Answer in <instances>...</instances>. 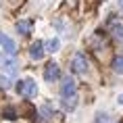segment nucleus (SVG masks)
<instances>
[{
  "instance_id": "obj_14",
  "label": "nucleus",
  "mask_w": 123,
  "mask_h": 123,
  "mask_svg": "<svg viewBox=\"0 0 123 123\" xmlns=\"http://www.w3.org/2000/svg\"><path fill=\"white\" fill-rule=\"evenodd\" d=\"M4 119H17V111L11 106V109H4Z\"/></svg>"
},
{
  "instance_id": "obj_2",
  "label": "nucleus",
  "mask_w": 123,
  "mask_h": 123,
  "mask_svg": "<svg viewBox=\"0 0 123 123\" xmlns=\"http://www.w3.org/2000/svg\"><path fill=\"white\" fill-rule=\"evenodd\" d=\"M71 69H73V73H79V75L88 71V58H86L84 52H77L71 58Z\"/></svg>"
},
{
  "instance_id": "obj_11",
  "label": "nucleus",
  "mask_w": 123,
  "mask_h": 123,
  "mask_svg": "<svg viewBox=\"0 0 123 123\" xmlns=\"http://www.w3.org/2000/svg\"><path fill=\"white\" fill-rule=\"evenodd\" d=\"M113 71L119 73V75H123V54H117V56L113 58Z\"/></svg>"
},
{
  "instance_id": "obj_1",
  "label": "nucleus",
  "mask_w": 123,
  "mask_h": 123,
  "mask_svg": "<svg viewBox=\"0 0 123 123\" xmlns=\"http://www.w3.org/2000/svg\"><path fill=\"white\" fill-rule=\"evenodd\" d=\"M17 92H19V96L23 98H33L36 94H38V86H36V81L33 79H21L19 84H17Z\"/></svg>"
},
{
  "instance_id": "obj_17",
  "label": "nucleus",
  "mask_w": 123,
  "mask_h": 123,
  "mask_svg": "<svg viewBox=\"0 0 123 123\" xmlns=\"http://www.w3.org/2000/svg\"><path fill=\"white\" fill-rule=\"evenodd\" d=\"M117 2H119V6H121V8H123V0H117Z\"/></svg>"
},
{
  "instance_id": "obj_16",
  "label": "nucleus",
  "mask_w": 123,
  "mask_h": 123,
  "mask_svg": "<svg viewBox=\"0 0 123 123\" xmlns=\"http://www.w3.org/2000/svg\"><path fill=\"white\" fill-rule=\"evenodd\" d=\"M117 100H119V104H123V94H121L119 98H117Z\"/></svg>"
},
{
  "instance_id": "obj_5",
  "label": "nucleus",
  "mask_w": 123,
  "mask_h": 123,
  "mask_svg": "<svg viewBox=\"0 0 123 123\" xmlns=\"http://www.w3.org/2000/svg\"><path fill=\"white\" fill-rule=\"evenodd\" d=\"M61 96H75V81L73 77H63V84H61Z\"/></svg>"
},
{
  "instance_id": "obj_8",
  "label": "nucleus",
  "mask_w": 123,
  "mask_h": 123,
  "mask_svg": "<svg viewBox=\"0 0 123 123\" xmlns=\"http://www.w3.org/2000/svg\"><path fill=\"white\" fill-rule=\"evenodd\" d=\"M0 46L4 48V54H15V48H17L15 42L8 36H4V33H0Z\"/></svg>"
},
{
  "instance_id": "obj_6",
  "label": "nucleus",
  "mask_w": 123,
  "mask_h": 123,
  "mask_svg": "<svg viewBox=\"0 0 123 123\" xmlns=\"http://www.w3.org/2000/svg\"><path fill=\"white\" fill-rule=\"evenodd\" d=\"M0 67H2L6 73H15V69H17L15 54H4V56H0Z\"/></svg>"
},
{
  "instance_id": "obj_12",
  "label": "nucleus",
  "mask_w": 123,
  "mask_h": 123,
  "mask_svg": "<svg viewBox=\"0 0 123 123\" xmlns=\"http://www.w3.org/2000/svg\"><path fill=\"white\" fill-rule=\"evenodd\" d=\"M44 48H46L48 52H56L58 48H61V42H58V38H52V40H48V42L44 44Z\"/></svg>"
},
{
  "instance_id": "obj_7",
  "label": "nucleus",
  "mask_w": 123,
  "mask_h": 123,
  "mask_svg": "<svg viewBox=\"0 0 123 123\" xmlns=\"http://www.w3.org/2000/svg\"><path fill=\"white\" fill-rule=\"evenodd\" d=\"M29 56L33 58V61H40V58L44 56V42H33L31 46H29Z\"/></svg>"
},
{
  "instance_id": "obj_13",
  "label": "nucleus",
  "mask_w": 123,
  "mask_h": 123,
  "mask_svg": "<svg viewBox=\"0 0 123 123\" xmlns=\"http://www.w3.org/2000/svg\"><path fill=\"white\" fill-rule=\"evenodd\" d=\"M94 123H113V119H111L106 113H98L96 119H94Z\"/></svg>"
},
{
  "instance_id": "obj_15",
  "label": "nucleus",
  "mask_w": 123,
  "mask_h": 123,
  "mask_svg": "<svg viewBox=\"0 0 123 123\" xmlns=\"http://www.w3.org/2000/svg\"><path fill=\"white\" fill-rule=\"evenodd\" d=\"M11 86V79L4 77V75H0V88H8Z\"/></svg>"
},
{
  "instance_id": "obj_10",
  "label": "nucleus",
  "mask_w": 123,
  "mask_h": 123,
  "mask_svg": "<svg viewBox=\"0 0 123 123\" xmlns=\"http://www.w3.org/2000/svg\"><path fill=\"white\" fill-rule=\"evenodd\" d=\"M77 106V96H67V98H63V109L65 111H73Z\"/></svg>"
},
{
  "instance_id": "obj_4",
  "label": "nucleus",
  "mask_w": 123,
  "mask_h": 123,
  "mask_svg": "<svg viewBox=\"0 0 123 123\" xmlns=\"http://www.w3.org/2000/svg\"><path fill=\"white\" fill-rule=\"evenodd\" d=\"M58 77H61V67H58L56 63H48V65L44 67V79L48 84H52V81H56Z\"/></svg>"
},
{
  "instance_id": "obj_3",
  "label": "nucleus",
  "mask_w": 123,
  "mask_h": 123,
  "mask_svg": "<svg viewBox=\"0 0 123 123\" xmlns=\"http://www.w3.org/2000/svg\"><path fill=\"white\" fill-rule=\"evenodd\" d=\"M109 33H111V38L115 40V42L123 44V23H121V21L111 19L109 21Z\"/></svg>"
},
{
  "instance_id": "obj_9",
  "label": "nucleus",
  "mask_w": 123,
  "mask_h": 123,
  "mask_svg": "<svg viewBox=\"0 0 123 123\" xmlns=\"http://www.w3.org/2000/svg\"><path fill=\"white\" fill-rule=\"evenodd\" d=\"M15 27H17V31H19L21 36H29V33H31V27H33V23L25 19V21H17V25H15Z\"/></svg>"
}]
</instances>
